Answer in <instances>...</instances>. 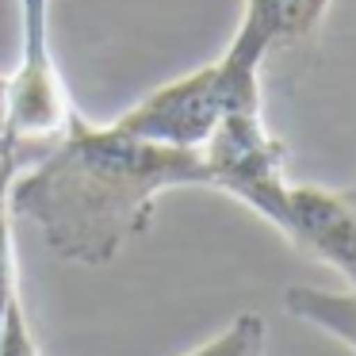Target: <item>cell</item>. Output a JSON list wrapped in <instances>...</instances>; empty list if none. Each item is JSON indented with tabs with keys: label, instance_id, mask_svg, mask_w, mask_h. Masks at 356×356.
<instances>
[{
	"label": "cell",
	"instance_id": "30bf717a",
	"mask_svg": "<svg viewBox=\"0 0 356 356\" xmlns=\"http://www.w3.org/2000/svg\"><path fill=\"white\" fill-rule=\"evenodd\" d=\"M8 138V77L0 73V142Z\"/></svg>",
	"mask_w": 356,
	"mask_h": 356
},
{
	"label": "cell",
	"instance_id": "7a4b0ae2",
	"mask_svg": "<svg viewBox=\"0 0 356 356\" xmlns=\"http://www.w3.org/2000/svg\"><path fill=\"white\" fill-rule=\"evenodd\" d=\"M257 104H264L261 62L222 50L215 62L146 92L111 123L146 142H161L172 149H200L222 115L238 108H257Z\"/></svg>",
	"mask_w": 356,
	"mask_h": 356
},
{
	"label": "cell",
	"instance_id": "52a82bcc",
	"mask_svg": "<svg viewBox=\"0 0 356 356\" xmlns=\"http://www.w3.org/2000/svg\"><path fill=\"white\" fill-rule=\"evenodd\" d=\"M284 310L356 353V287L325 291V287L295 284L284 291Z\"/></svg>",
	"mask_w": 356,
	"mask_h": 356
},
{
	"label": "cell",
	"instance_id": "3957f363",
	"mask_svg": "<svg viewBox=\"0 0 356 356\" xmlns=\"http://www.w3.org/2000/svg\"><path fill=\"white\" fill-rule=\"evenodd\" d=\"M207 188L234 195L287 238V146L264 119V104L218 119L200 146Z\"/></svg>",
	"mask_w": 356,
	"mask_h": 356
},
{
	"label": "cell",
	"instance_id": "9c48e42d",
	"mask_svg": "<svg viewBox=\"0 0 356 356\" xmlns=\"http://www.w3.org/2000/svg\"><path fill=\"white\" fill-rule=\"evenodd\" d=\"M0 356H39V345L31 337V322H27L19 291L8 299L4 322H0Z\"/></svg>",
	"mask_w": 356,
	"mask_h": 356
},
{
	"label": "cell",
	"instance_id": "5b68a950",
	"mask_svg": "<svg viewBox=\"0 0 356 356\" xmlns=\"http://www.w3.org/2000/svg\"><path fill=\"white\" fill-rule=\"evenodd\" d=\"M287 241L356 287V180L348 188H287Z\"/></svg>",
	"mask_w": 356,
	"mask_h": 356
},
{
	"label": "cell",
	"instance_id": "8992f818",
	"mask_svg": "<svg viewBox=\"0 0 356 356\" xmlns=\"http://www.w3.org/2000/svg\"><path fill=\"white\" fill-rule=\"evenodd\" d=\"M330 8L333 0H241L238 31L226 50L264 65L276 50L314 42Z\"/></svg>",
	"mask_w": 356,
	"mask_h": 356
},
{
	"label": "cell",
	"instance_id": "6da1fadb",
	"mask_svg": "<svg viewBox=\"0 0 356 356\" xmlns=\"http://www.w3.org/2000/svg\"><path fill=\"white\" fill-rule=\"evenodd\" d=\"M177 188H207L200 149H172L73 115L62 138L12 177V215L39 226L54 257L104 268L127 241L149 230L161 195Z\"/></svg>",
	"mask_w": 356,
	"mask_h": 356
},
{
	"label": "cell",
	"instance_id": "8fae6325",
	"mask_svg": "<svg viewBox=\"0 0 356 356\" xmlns=\"http://www.w3.org/2000/svg\"><path fill=\"white\" fill-rule=\"evenodd\" d=\"M4 142H8V138H4Z\"/></svg>",
	"mask_w": 356,
	"mask_h": 356
},
{
	"label": "cell",
	"instance_id": "ba28073f",
	"mask_svg": "<svg viewBox=\"0 0 356 356\" xmlns=\"http://www.w3.org/2000/svg\"><path fill=\"white\" fill-rule=\"evenodd\" d=\"M184 356H264V318L261 314H238L222 333L203 341L200 348Z\"/></svg>",
	"mask_w": 356,
	"mask_h": 356
},
{
	"label": "cell",
	"instance_id": "277c9868",
	"mask_svg": "<svg viewBox=\"0 0 356 356\" xmlns=\"http://www.w3.org/2000/svg\"><path fill=\"white\" fill-rule=\"evenodd\" d=\"M77 115L50 42V0H19V62L8 77V142L50 146Z\"/></svg>",
	"mask_w": 356,
	"mask_h": 356
}]
</instances>
